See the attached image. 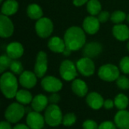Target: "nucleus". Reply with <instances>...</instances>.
I'll return each instance as SVG.
<instances>
[{"label":"nucleus","instance_id":"nucleus-12","mask_svg":"<svg viewBox=\"0 0 129 129\" xmlns=\"http://www.w3.org/2000/svg\"><path fill=\"white\" fill-rule=\"evenodd\" d=\"M19 82L22 87L26 89L34 88L37 83V76L31 71H23L19 77Z\"/></svg>","mask_w":129,"mask_h":129},{"label":"nucleus","instance_id":"nucleus-27","mask_svg":"<svg viewBox=\"0 0 129 129\" xmlns=\"http://www.w3.org/2000/svg\"><path fill=\"white\" fill-rule=\"evenodd\" d=\"M87 11L91 16L99 14L101 11V4L98 0H89L87 3Z\"/></svg>","mask_w":129,"mask_h":129},{"label":"nucleus","instance_id":"nucleus-40","mask_svg":"<svg viewBox=\"0 0 129 129\" xmlns=\"http://www.w3.org/2000/svg\"><path fill=\"white\" fill-rule=\"evenodd\" d=\"M89 0H73V4L79 7V6H82L84 4H85L86 2H88Z\"/></svg>","mask_w":129,"mask_h":129},{"label":"nucleus","instance_id":"nucleus-42","mask_svg":"<svg viewBox=\"0 0 129 129\" xmlns=\"http://www.w3.org/2000/svg\"><path fill=\"white\" fill-rule=\"evenodd\" d=\"M71 51H71L70 49H69V48H67L66 47V48H65L64 51L63 52V55H65V56H69V55L70 54Z\"/></svg>","mask_w":129,"mask_h":129},{"label":"nucleus","instance_id":"nucleus-26","mask_svg":"<svg viewBox=\"0 0 129 129\" xmlns=\"http://www.w3.org/2000/svg\"><path fill=\"white\" fill-rule=\"evenodd\" d=\"M114 104H115V107L118 110H125L128 106V98L124 94H122V93L119 94L114 98Z\"/></svg>","mask_w":129,"mask_h":129},{"label":"nucleus","instance_id":"nucleus-30","mask_svg":"<svg viewBox=\"0 0 129 129\" xmlns=\"http://www.w3.org/2000/svg\"><path fill=\"white\" fill-rule=\"evenodd\" d=\"M12 59L8 55H2L0 57V73H3L5 70L10 68Z\"/></svg>","mask_w":129,"mask_h":129},{"label":"nucleus","instance_id":"nucleus-33","mask_svg":"<svg viewBox=\"0 0 129 129\" xmlns=\"http://www.w3.org/2000/svg\"><path fill=\"white\" fill-rule=\"evenodd\" d=\"M119 70L125 74H129V57H124L119 63Z\"/></svg>","mask_w":129,"mask_h":129},{"label":"nucleus","instance_id":"nucleus-31","mask_svg":"<svg viewBox=\"0 0 129 129\" xmlns=\"http://www.w3.org/2000/svg\"><path fill=\"white\" fill-rule=\"evenodd\" d=\"M11 72L16 75H20L23 72V67L22 63L18 60H12L10 68Z\"/></svg>","mask_w":129,"mask_h":129},{"label":"nucleus","instance_id":"nucleus-34","mask_svg":"<svg viewBox=\"0 0 129 129\" xmlns=\"http://www.w3.org/2000/svg\"><path fill=\"white\" fill-rule=\"evenodd\" d=\"M98 123L91 119H87L82 123V128L83 129H98Z\"/></svg>","mask_w":129,"mask_h":129},{"label":"nucleus","instance_id":"nucleus-10","mask_svg":"<svg viewBox=\"0 0 129 129\" xmlns=\"http://www.w3.org/2000/svg\"><path fill=\"white\" fill-rule=\"evenodd\" d=\"M26 122L30 129H42L45 126V117L39 112L30 111L28 113Z\"/></svg>","mask_w":129,"mask_h":129},{"label":"nucleus","instance_id":"nucleus-9","mask_svg":"<svg viewBox=\"0 0 129 129\" xmlns=\"http://www.w3.org/2000/svg\"><path fill=\"white\" fill-rule=\"evenodd\" d=\"M76 68L80 74L86 77L92 76L95 71V66L93 60L86 57H84L77 61Z\"/></svg>","mask_w":129,"mask_h":129},{"label":"nucleus","instance_id":"nucleus-21","mask_svg":"<svg viewBox=\"0 0 129 129\" xmlns=\"http://www.w3.org/2000/svg\"><path fill=\"white\" fill-rule=\"evenodd\" d=\"M48 46L51 51L55 53H63L66 48L64 40L57 36L51 37L48 42Z\"/></svg>","mask_w":129,"mask_h":129},{"label":"nucleus","instance_id":"nucleus-35","mask_svg":"<svg viewBox=\"0 0 129 129\" xmlns=\"http://www.w3.org/2000/svg\"><path fill=\"white\" fill-rule=\"evenodd\" d=\"M98 129H117V127L114 122L111 121H105L99 125Z\"/></svg>","mask_w":129,"mask_h":129},{"label":"nucleus","instance_id":"nucleus-13","mask_svg":"<svg viewBox=\"0 0 129 129\" xmlns=\"http://www.w3.org/2000/svg\"><path fill=\"white\" fill-rule=\"evenodd\" d=\"M14 33V24L11 19L4 14L0 16V36L2 38H8Z\"/></svg>","mask_w":129,"mask_h":129},{"label":"nucleus","instance_id":"nucleus-43","mask_svg":"<svg viewBox=\"0 0 129 129\" xmlns=\"http://www.w3.org/2000/svg\"><path fill=\"white\" fill-rule=\"evenodd\" d=\"M126 19H127V20H128V22L129 23V14L127 16V17H126Z\"/></svg>","mask_w":129,"mask_h":129},{"label":"nucleus","instance_id":"nucleus-45","mask_svg":"<svg viewBox=\"0 0 129 129\" xmlns=\"http://www.w3.org/2000/svg\"><path fill=\"white\" fill-rule=\"evenodd\" d=\"M2 1H3V0H0V2H2Z\"/></svg>","mask_w":129,"mask_h":129},{"label":"nucleus","instance_id":"nucleus-19","mask_svg":"<svg viewBox=\"0 0 129 129\" xmlns=\"http://www.w3.org/2000/svg\"><path fill=\"white\" fill-rule=\"evenodd\" d=\"M102 51V46L98 42H90L85 45L83 48V54L86 57L94 58L98 57Z\"/></svg>","mask_w":129,"mask_h":129},{"label":"nucleus","instance_id":"nucleus-28","mask_svg":"<svg viewBox=\"0 0 129 129\" xmlns=\"http://www.w3.org/2000/svg\"><path fill=\"white\" fill-rule=\"evenodd\" d=\"M77 118L76 116L73 113H68L63 117L62 124L66 127H70L73 126L76 122Z\"/></svg>","mask_w":129,"mask_h":129},{"label":"nucleus","instance_id":"nucleus-14","mask_svg":"<svg viewBox=\"0 0 129 129\" xmlns=\"http://www.w3.org/2000/svg\"><path fill=\"white\" fill-rule=\"evenodd\" d=\"M86 103L88 106L92 110H100L104 107V98L98 92L92 91L87 94L86 96Z\"/></svg>","mask_w":129,"mask_h":129},{"label":"nucleus","instance_id":"nucleus-2","mask_svg":"<svg viewBox=\"0 0 129 129\" xmlns=\"http://www.w3.org/2000/svg\"><path fill=\"white\" fill-rule=\"evenodd\" d=\"M0 88L3 95L8 99L15 98L18 91V82L16 76L11 72L2 73L0 79Z\"/></svg>","mask_w":129,"mask_h":129},{"label":"nucleus","instance_id":"nucleus-29","mask_svg":"<svg viewBox=\"0 0 129 129\" xmlns=\"http://www.w3.org/2000/svg\"><path fill=\"white\" fill-rule=\"evenodd\" d=\"M127 16L125 14V12L122 11H116L114 12H113V14L110 16V19L111 20L116 24L121 23L122 22H123L125 19H126Z\"/></svg>","mask_w":129,"mask_h":129},{"label":"nucleus","instance_id":"nucleus-18","mask_svg":"<svg viewBox=\"0 0 129 129\" xmlns=\"http://www.w3.org/2000/svg\"><path fill=\"white\" fill-rule=\"evenodd\" d=\"M23 45L17 42H14L8 45L6 47L7 55L11 57L12 60H16L20 58L23 54Z\"/></svg>","mask_w":129,"mask_h":129},{"label":"nucleus","instance_id":"nucleus-7","mask_svg":"<svg viewBox=\"0 0 129 129\" xmlns=\"http://www.w3.org/2000/svg\"><path fill=\"white\" fill-rule=\"evenodd\" d=\"M36 32L40 38H48L53 32L54 25L52 21L48 17H42L38 20L35 26Z\"/></svg>","mask_w":129,"mask_h":129},{"label":"nucleus","instance_id":"nucleus-36","mask_svg":"<svg viewBox=\"0 0 129 129\" xmlns=\"http://www.w3.org/2000/svg\"><path fill=\"white\" fill-rule=\"evenodd\" d=\"M60 101V96L57 92L51 93V95L48 97V101L51 104H57V103H59Z\"/></svg>","mask_w":129,"mask_h":129},{"label":"nucleus","instance_id":"nucleus-22","mask_svg":"<svg viewBox=\"0 0 129 129\" xmlns=\"http://www.w3.org/2000/svg\"><path fill=\"white\" fill-rule=\"evenodd\" d=\"M113 34L119 41H126L129 38V28L125 24H116L113 27Z\"/></svg>","mask_w":129,"mask_h":129},{"label":"nucleus","instance_id":"nucleus-38","mask_svg":"<svg viewBox=\"0 0 129 129\" xmlns=\"http://www.w3.org/2000/svg\"><path fill=\"white\" fill-rule=\"evenodd\" d=\"M115 104H114V100L112 99H107L104 100V107L106 110H111L114 107Z\"/></svg>","mask_w":129,"mask_h":129},{"label":"nucleus","instance_id":"nucleus-41","mask_svg":"<svg viewBox=\"0 0 129 129\" xmlns=\"http://www.w3.org/2000/svg\"><path fill=\"white\" fill-rule=\"evenodd\" d=\"M13 129H30L27 125H24V124H17Z\"/></svg>","mask_w":129,"mask_h":129},{"label":"nucleus","instance_id":"nucleus-25","mask_svg":"<svg viewBox=\"0 0 129 129\" xmlns=\"http://www.w3.org/2000/svg\"><path fill=\"white\" fill-rule=\"evenodd\" d=\"M27 15L33 20H39L42 17L43 11L41 7L36 4H31L27 7Z\"/></svg>","mask_w":129,"mask_h":129},{"label":"nucleus","instance_id":"nucleus-16","mask_svg":"<svg viewBox=\"0 0 129 129\" xmlns=\"http://www.w3.org/2000/svg\"><path fill=\"white\" fill-rule=\"evenodd\" d=\"M48 98L42 94H39L33 98L31 103V107L34 111L41 113L42 111L45 110L48 106Z\"/></svg>","mask_w":129,"mask_h":129},{"label":"nucleus","instance_id":"nucleus-24","mask_svg":"<svg viewBox=\"0 0 129 129\" xmlns=\"http://www.w3.org/2000/svg\"><path fill=\"white\" fill-rule=\"evenodd\" d=\"M15 99L17 102L20 103V104L27 105L32 103L33 98L32 94L29 91L25 89H21V90H18V91L17 92Z\"/></svg>","mask_w":129,"mask_h":129},{"label":"nucleus","instance_id":"nucleus-39","mask_svg":"<svg viewBox=\"0 0 129 129\" xmlns=\"http://www.w3.org/2000/svg\"><path fill=\"white\" fill-rule=\"evenodd\" d=\"M0 129H13L11 126V123L8 122L7 120L5 121H2L0 123Z\"/></svg>","mask_w":129,"mask_h":129},{"label":"nucleus","instance_id":"nucleus-5","mask_svg":"<svg viewBox=\"0 0 129 129\" xmlns=\"http://www.w3.org/2000/svg\"><path fill=\"white\" fill-rule=\"evenodd\" d=\"M120 76L119 69L110 63H107L101 66L98 70V76L101 79L105 82H114Z\"/></svg>","mask_w":129,"mask_h":129},{"label":"nucleus","instance_id":"nucleus-15","mask_svg":"<svg viewBox=\"0 0 129 129\" xmlns=\"http://www.w3.org/2000/svg\"><path fill=\"white\" fill-rule=\"evenodd\" d=\"M100 21L94 16H88L85 18L82 27L85 32L90 35H94L98 32L100 29Z\"/></svg>","mask_w":129,"mask_h":129},{"label":"nucleus","instance_id":"nucleus-11","mask_svg":"<svg viewBox=\"0 0 129 129\" xmlns=\"http://www.w3.org/2000/svg\"><path fill=\"white\" fill-rule=\"evenodd\" d=\"M47 70H48L47 54L44 51H39L36 57V60L34 67V73L38 78H42L46 73Z\"/></svg>","mask_w":129,"mask_h":129},{"label":"nucleus","instance_id":"nucleus-1","mask_svg":"<svg viewBox=\"0 0 129 129\" xmlns=\"http://www.w3.org/2000/svg\"><path fill=\"white\" fill-rule=\"evenodd\" d=\"M64 42L66 47L73 51H77L82 48L86 41L84 29L78 26L70 27L64 34Z\"/></svg>","mask_w":129,"mask_h":129},{"label":"nucleus","instance_id":"nucleus-23","mask_svg":"<svg viewBox=\"0 0 129 129\" xmlns=\"http://www.w3.org/2000/svg\"><path fill=\"white\" fill-rule=\"evenodd\" d=\"M19 8L18 2L16 0H6L2 6V14L11 16L14 14Z\"/></svg>","mask_w":129,"mask_h":129},{"label":"nucleus","instance_id":"nucleus-17","mask_svg":"<svg viewBox=\"0 0 129 129\" xmlns=\"http://www.w3.org/2000/svg\"><path fill=\"white\" fill-rule=\"evenodd\" d=\"M114 123L119 129H129V112L126 110H119L114 116Z\"/></svg>","mask_w":129,"mask_h":129},{"label":"nucleus","instance_id":"nucleus-32","mask_svg":"<svg viewBox=\"0 0 129 129\" xmlns=\"http://www.w3.org/2000/svg\"><path fill=\"white\" fill-rule=\"evenodd\" d=\"M116 85L122 90H128L129 89V79L125 76H119L116 79Z\"/></svg>","mask_w":129,"mask_h":129},{"label":"nucleus","instance_id":"nucleus-37","mask_svg":"<svg viewBox=\"0 0 129 129\" xmlns=\"http://www.w3.org/2000/svg\"><path fill=\"white\" fill-rule=\"evenodd\" d=\"M110 17V13L108 11H101L100 14H98V19L99 20V21L101 23H105L108 20Z\"/></svg>","mask_w":129,"mask_h":129},{"label":"nucleus","instance_id":"nucleus-6","mask_svg":"<svg viewBox=\"0 0 129 129\" xmlns=\"http://www.w3.org/2000/svg\"><path fill=\"white\" fill-rule=\"evenodd\" d=\"M60 75L65 81H73L78 75V70L76 65H75L71 60H65L60 66Z\"/></svg>","mask_w":129,"mask_h":129},{"label":"nucleus","instance_id":"nucleus-44","mask_svg":"<svg viewBox=\"0 0 129 129\" xmlns=\"http://www.w3.org/2000/svg\"><path fill=\"white\" fill-rule=\"evenodd\" d=\"M127 48H128V50L129 51V42H128V44H127Z\"/></svg>","mask_w":129,"mask_h":129},{"label":"nucleus","instance_id":"nucleus-3","mask_svg":"<svg viewBox=\"0 0 129 129\" xmlns=\"http://www.w3.org/2000/svg\"><path fill=\"white\" fill-rule=\"evenodd\" d=\"M44 117L46 124L51 127H57L62 124L63 116L57 104H50L45 110Z\"/></svg>","mask_w":129,"mask_h":129},{"label":"nucleus","instance_id":"nucleus-8","mask_svg":"<svg viewBox=\"0 0 129 129\" xmlns=\"http://www.w3.org/2000/svg\"><path fill=\"white\" fill-rule=\"evenodd\" d=\"M41 85L45 91L49 93L58 92L63 88L62 82L59 79L52 76L44 77L41 81Z\"/></svg>","mask_w":129,"mask_h":129},{"label":"nucleus","instance_id":"nucleus-4","mask_svg":"<svg viewBox=\"0 0 129 129\" xmlns=\"http://www.w3.org/2000/svg\"><path fill=\"white\" fill-rule=\"evenodd\" d=\"M25 108L23 105L20 104L18 102L11 104L5 111V119L11 122V124H15L20 122L25 114Z\"/></svg>","mask_w":129,"mask_h":129},{"label":"nucleus","instance_id":"nucleus-20","mask_svg":"<svg viewBox=\"0 0 129 129\" xmlns=\"http://www.w3.org/2000/svg\"><path fill=\"white\" fill-rule=\"evenodd\" d=\"M73 92L78 97L83 98L88 94V88L85 82L80 79H76L73 81L71 85Z\"/></svg>","mask_w":129,"mask_h":129}]
</instances>
